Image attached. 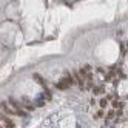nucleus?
<instances>
[{"label": "nucleus", "mask_w": 128, "mask_h": 128, "mask_svg": "<svg viewBox=\"0 0 128 128\" xmlns=\"http://www.w3.org/2000/svg\"><path fill=\"white\" fill-rule=\"evenodd\" d=\"M0 120H3L5 124H6V128H14V124H12V120L10 117H6L5 114H2L0 113Z\"/></svg>", "instance_id": "1"}, {"label": "nucleus", "mask_w": 128, "mask_h": 128, "mask_svg": "<svg viewBox=\"0 0 128 128\" xmlns=\"http://www.w3.org/2000/svg\"><path fill=\"white\" fill-rule=\"evenodd\" d=\"M8 102H10V105L14 108V111H16V110H20V104H19V100H16L14 97H10V100H8Z\"/></svg>", "instance_id": "2"}, {"label": "nucleus", "mask_w": 128, "mask_h": 128, "mask_svg": "<svg viewBox=\"0 0 128 128\" xmlns=\"http://www.w3.org/2000/svg\"><path fill=\"white\" fill-rule=\"evenodd\" d=\"M68 86H70V85H68V82L65 80V77H63L60 82H57V88H59V90H66Z\"/></svg>", "instance_id": "3"}, {"label": "nucleus", "mask_w": 128, "mask_h": 128, "mask_svg": "<svg viewBox=\"0 0 128 128\" xmlns=\"http://www.w3.org/2000/svg\"><path fill=\"white\" fill-rule=\"evenodd\" d=\"M0 108H2L3 111L6 113V114H16V111H12L11 108H8V105H6L5 102H2V104H0Z\"/></svg>", "instance_id": "4"}, {"label": "nucleus", "mask_w": 128, "mask_h": 128, "mask_svg": "<svg viewBox=\"0 0 128 128\" xmlns=\"http://www.w3.org/2000/svg\"><path fill=\"white\" fill-rule=\"evenodd\" d=\"M36 105H37V106H43V105H45V99H43V96H39L37 99H36Z\"/></svg>", "instance_id": "5"}, {"label": "nucleus", "mask_w": 128, "mask_h": 128, "mask_svg": "<svg viewBox=\"0 0 128 128\" xmlns=\"http://www.w3.org/2000/svg\"><path fill=\"white\" fill-rule=\"evenodd\" d=\"M65 80L68 82V85H72V82H74V80H72V77H71V74H70V72H65Z\"/></svg>", "instance_id": "6"}, {"label": "nucleus", "mask_w": 128, "mask_h": 128, "mask_svg": "<svg viewBox=\"0 0 128 128\" xmlns=\"http://www.w3.org/2000/svg\"><path fill=\"white\" fill-rule=\"evenodd\" d=\"M16 114H19L20 117H26V113L23 111V110H16Z\"/></svg>", "instance_id": "7"}, {"label": "nucleus", "mask_w": 128, "mask_h": 128, "mask_svg": "<svg viewBox=\"0 0 128 128\" xmlns=\"http://www.w3.org/2000/svg\"><path fill=\"white\" fill-rule=\"evenodd\" d=\"M34 79H36V80H37V82H39V84H43V79H42V77H40L39 74H34Z\"/></svg>", "instance_id": "8"}, {"label": "nucleus", "mask_w": 128, "mask_h": 128, "mask_svg": "<svg viewBox=\"0 0 128 128\" xmlns=\"http://www.w3.org/2000/svg\"><path fill=\"white\" fill-rule=\"evenodd\" d=\"M105 105H106V100H105V99H102V100H100V106H102V108H104Z\"/></svg>", "instance_id": "9"}, {"label": "nucleus", "mask_w": 128, "mask_h": 128, "mask_svg": "<svg viewBox=\"0 0 128 128\" xmlns=\"http://www.w3.org/2000/svg\"><path fill=\"white\" fill-rule=\"evenodd\" d=\"M100 91H104V90H100V88H94V94H100Z\"/></svg>", "instance_id": "10"}, {"label": "nucleus", "mask_w": 128, "mask_h": 128, "mask_svg": "<svg viewBox=\"0 0 128 128\" xmlns=\"http://www.w3.org/2000/svg\"><path fill=\"white\" fill-rule=\"evenodd\" d=\"M76 128H82V125H77V126H76Z\"/></svg>", "instance_id": "11"}, {"label": "nucleus", "mask_w": 128, "mask_h": 128, "mask_svg": "<svg viewBox=\"0 0 128 128\" xmlns=\"http://www.w3.org/2000/svg\"><path fill=\"white\" fill-rule=\"evenodd\" d=\"M0 128H2V126H0Z\"/></svg>", "instance_id": "12"}]
</instances>
